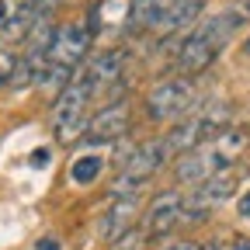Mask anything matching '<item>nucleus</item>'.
Instances as JSON below:
<instances>
[{"label":"nucleus","mask_w":250,"mask_h":250,"mask_svg":"<svg viewBox=\"0 0 250 250\" xmlns=\"http://www.w3.org/2000/svg\"><path fill=\"white\" fill-rule=\"evenodd\" d=\"M156 11H160V0H132L129 18H125V31H129V35H143V31H153Z\"/></svg>","instance_id":"obj_13"},{"label":"nucleus","mask_w":250,"mask_h":250,"mask_svg":"<svg viewBox=\"0 0 250 250\" xmlns=\"http://www.w3.org/2000/svg\"><path fill=\"white\" fill-rule=\"evenodd\" d=\"M202 11H205V0H160L153 31L156 35H181V31L202 21Z\"/></svg>","instance_id":"obj_11"},{"label":"nucleus","mask_w":250,"mask_h":250,"mask_svg":"<svg viewBox=\"0 0 250 250\" xmlns=\"http://www.w3.org/2000/svg\"><path fill=\"white\" fill-rule=\"evenodd\" d=\"M149 236H146V229L143 226H132L129 233H122L118 240H111L108 243V250H149Z\"/></svg>","instance_id":"obj_16"},{"label":"nucleus","mask_w":250,"mask_h":250,"mask_svg":"<svg viewBox=\"0 0 250 250\" xmlns=\"http://www.w3.org/2000/svg\"><path fill=\"white\" fill-rule=\"evenodd\" d=\"M236 212H240V219H250V188L243 191V198L236 202Z\"/></svg>","instance_id":"obj_19"},{"label":"nucleus","mask_w":250,"mask_h":250,"mask_svg":"<svg viewBox=\"0 0 250 250\" xmlns=\"http://www.w3.org/2000/svg\"><path fill=\"white\" fill-rule=\"evenodd\" d=\"M35 250H62V240H59V236H42V240L35 243Z\"/></svg>","instance_id":"obj_18"},{"label":"nucleus","mask_w":250,"mask_h":250,"mask_svg":"<svg viewBox=\"0 0 250 250\" xmlns=\"http://www.w3.org/2000/svg\"><path fill=\"white\" fill-rule=\"evenodd\" d=\"M250 153V129H240V125H229L223 129L215 139H208L205 146L181 153L174 160V181L177 184H202L223 170H233L243 156Z\"/></svg>","instance_id":"obj_1"},{"label":"nucleus","mask_w":250,"mask_h":250,"mask_svg":"<svg viewBox=\"0 0 250 250\" xmlns=\"http://www.w3.org/2000/svg\"><path fill=\"white\" fill-rule=\"evenodd\" d=\"M14 66H18V56L11 49H0V87H11Z\"/></svg>","instance_id":"obj_17"},{"label":"nucleus","mask_w":250,"mask_h":250,"mask_svg":"<svg viewBox=\"0 0 250 250\" xmlns=\"http://www.w3.org/2000/svg\"><path fill=\"white\" fill-rule=\"evenodd\" d=\"M229 125H233V104L229 101H215V104H205V108H198L191 115H184L177 125H170V132L164 136V146L177 160L181 153H191V149L205 146L223 129H229Z\"/></svg>","instance_id":"obj_3"},{"label":"nucleus","mask_w":250,"mask_h":250,"mask_svg":"<svg viewBox=\"0 0 250 250\" xmlns=\"http://www.w3.org/2000/svg\"><path fill=\"white\" fill-rule=\"evenodd\" d=\"M198 104V90H195V80L188 77H167L160 83H153L143 98V108H146V118L149 122H181L184 115H191Z\"/></svg>","instance_id":"obj_6"},{"label":"nucleus","mask_w":250,"mask_h":250,"mask_svg":"<svg viewBox=\"0 0 250 250\" xmlns=\"http://www.w3.org/2000/svg\"><path fill=\"white\" fill-rule=\"evenodd\" d=\"M98 98L87 80L83 70L73 73V80L62 87L56 98H52V132L59 143H77L83 139V129H87V104Z\"/></svg>","instance_id":"obj_4"},{"label":"nucleus","mask_w":250,"mask_h":250,"mask_svg":"<svg viewBox=\"0 0 250 250\" xmlns=\"http://www.w3.org/2000/svg\"><path fill=\"white\" fill-rule=\"evenodd\" d=\"M243 56H250V35H247V42H243Z\"/></svg>","instance_id":"obj_23"},{"label":"nucleus","mask_w":250,"mask_h":250,"mask_svg":"<svg viewBox=\"0 0 250 250\" xmlns=\"http://www.w3.org/2000/svg\"><path fill=\"white\" fill-rule=\"evenodd\" d=\"M233 39V31H229V24L219 18V11L215 14H205L195 28H188L184 31V39L177 42V52H174V70H177V77H198V73H205L212 62L223 56V49H226V42Z\"/></svg>","instance_id":"obj_2"},{"label":"nucleus","mask_w":250,"mask_h":250,"mask_svg":"<svg viewBox=\"0 0 250 250\" xmlns=\"http://www.w3.org/2000/svg\"><path fill=\"white\" fill-rule=\"evenodd\" d=\"M226 250H250V236H236V240H233Z\"/></svg>","instance_id":"obj_21"},{"label":"nucleus","mask_w":250,"mask_h":250,"mask_svg":"<svg viewBox=\"0 0 250 250\" xmlns=\"http://www.w3.org/2000/svg\"><path fill=\"white\" fill-rule=\"evenodd\" d=\"M236 188H240L236 170H223V174H215V177L195 184V191L184 198L181 223H205V219H208L219 205H226V202L236 195Z\"/></svg>","instance_id":"obj_7"},{"label":"nucleus","mask_w":250,"mask_h":250,"mask_svg":"<svg viewBox=\"0 0 250 250\" xmlns=\"http://www.w3.org/2000/svg\"><path fill=\"white\" fill-rule=\"evenodd\" d=\"M101 170H104V160L98 153H87V156H77L70 164V181L73 184H94L101 177Z\"/></svg>","instance_id":"obj_14"},{"label":"nucleus","mask_w":250,"mask_h":250,"mask_svg":"<svg viewBox=\"0 0 250 250\" xmlns=\"http://www.w3.org/2000/svg\"><path fill=\"white\" fill-rule=\"evenodd\" d=\"M139 195H122V198H115L108 208H104V215H101V223H98V236L104 240V243H111V240H118L122 233H129L132 226H139Z\"/></svg>","instance_id":"obj_12"},{"label":"nucleus","mask_w":250,"mask_h":250,"mask_svg":"<svg viewBox=\"0 0 250 250\" xmlns=\"http://www.w3.org/2000/svg\"><path fill=\"white\" fill-rule=\"evenodd\" d=\"M202 243H195V240H177V243H170L167 250H198Z\"/></svg>","instance_id":"obj_20"},{"label":"nucleus","mask_w":250,"mask_h":250,"mask_svg":"<svg viewBox=\"0 0 250 250\" xmlns=\"http://www.w3.org/2000/svg\"><path fill=\"white\" fill-rule=\"evenodd\" d=\"M90 42H94V31L83 21L59 24L56 39H52V49H49V62H52V66H66V70H80L87 62Z\"/></svg>","instance_id":"obj_8"},{"label":"nucleus","mask_w":250,"mask_h":250,"mask_svg":"<svg viewBox=\"0 0 250 250\" xmlns=\"http://www.w3.org/2000/svg\"><path fill=\"white\" fill-rule=\"evenodd\" d=\"M132 125V115H129V101H108L101 111H94L87 118V129H83V139L87 146H101V143H118Z\"/></svg>","instance_id":"obj_10"},{"label":"nucleus","mask_w":250,"mask_h":250,"mask_svg":"<svg viewBox=\"0 0 250 250\" xmlns=\"http://www.w3.org/2000/svg\"><path fill=\"white\" fill-rule=\"evenodd\" d=\"M181 208H184V195L177 191V188H164V191H156L149 198V205L143 208V229L149 240H164L177 229L181 223Z\"/></svg>","instance_id":"obj_9"},{"label":"nucleus","mask_w":250,"mask_h":250,"mask_svg":"<svg viewBox=\"0 0 250 250\" xmlns=\"http://www.w3.org/2000/svg\"><path fill=\"white\" fill-rule=\"evenodd\" d=\"M219 18H223V21L229 24V31L236 35L240 28H247V24H250V0H229V4L219 11Z\"/></svg>","instance_id":"obj_15"},{"label":"nucleus","mask_w":250,"mask_h":250,"mask_svg":"<svg viewBox=\"0 0 250 250\" xmlns=\"http://www.w3.org/2000/svg\"><path fill=\"white\" fill-rule=\"evenodd\" d=\"M198 250H226V247H223V243H219V240H205V243H202Z\"/></svg>","instance_id":"obj_22"},{"label":"nucleus","mask_w":250,"mask_h":250,"mask_svg":"<svg viewBox=\"0 0 250 250\" xmlns=\"http://www.w3.org/2000/svg\"><path fill=\"white\" fill-rule=\"evenodd\" d=\"M167 160H170V153H167V146H164V136H160V139H146V143L132 146V153L122 160L115 181L108 184V195H111V198L139 195V188H146V184L153 181V174L160 170Z\"/></svg>","instance_id":"obj_5"}]
</instances>
